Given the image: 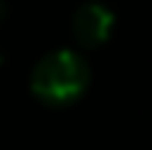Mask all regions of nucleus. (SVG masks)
Instances as JSON below:
<instances>
[{
    "label": "nucleus",
    "mask_w": 152,
    "mask_h": 150,
    "mask_svg": "<svg viewBox=\"0 0 152 150\" xmlns=\"http://www.w3.org/2000/svg\"><path fill=\"white\" fill-rule=\"evenodd\" d=\"M0 64H3V54H0Z\"/></svg>",
    "instance_id": "nucleus-4"
},
{
    "label": "nucleus",
    "mask_w": 152,
    "mask_h": 150,
    "mask_svg": "<svg viewBox=\"0 0 152 150\" xmlns=\"http://www.w3.org/2000/svg\"><path fill=\"white\" fill-rule=\"evenodd\" d=\"M115 30V13L104 3H83L72 16V35L83 48H96L110 40Z\"/></svg>",
    "instance_id": "nucleus-2"
},
{
    "label": "nucleus",
    "mask_w": 152,
    "mask_h": 150,
    "mask_svg": "<svg viewBox=\"0 0 152 150\" xmlns=\"http://www.w3.org/2000/svg\"><path fill=\"white\" fill-rule=\"evenodd\" d=\"M91 83L88 62L80 51L56 48L37 59L29 75V91L48 107H67L77 102Z\"/></svg>",
    "instance_id": "nucleus-1"
},
{
    "label": "nucleus",
    "mask_w": 152,
    "mask_h": 150,
    "mask_svg": "<svg viewBox=\"0 0 152 150\" xmlns=\"http://www.w3.org/2000/svg\"><path fill=\"white\" fill-rule=\"evenodd\" d=\"M5 16H8V3H5V0H0V21H3Z\"/></svg>",
    "instance_id": "nucleus-3"
}]
</instances>
